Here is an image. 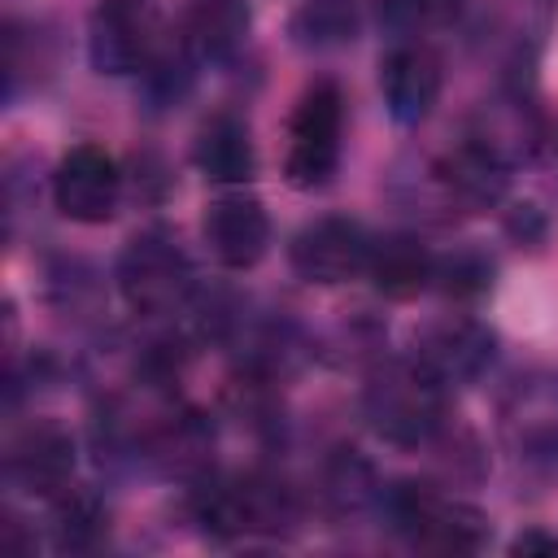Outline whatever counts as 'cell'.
Returning <instances> with one entry per match:
<instances>
[{"instance_id":"277c9868","label":"cell","mask_w":558,"mask_h":558,"mask_svg":"<svg viewBox=\"0 0 558 558\" xmlns=\"http://www.w3.org/2000/svg\"><path fill=\"white\" fill-rule=\"evenodd\" d=\"M118 292L135 314L166 318L192 301L196 275L174 235L140 231L135 240H126V248L118 257Z\"/></svg>"},{"instance_id":"d6986e66","label":"cell","mask_w":558,"mask_h":558,"mask_svg":"<svg viewBox=\"0 0 558 558\" xmlns=\"http://www.w3.org/2000/svg\"><path fill=\"white\" fill-rule=\"evenodd\" d=\"M357 35V0H305L292 17V39L301 48H340Z\"/></svg>"},{"instance_id":"5b68a950","label":"cell","mask_w":558,"mask_h":558,"mask_svg":"<svg viewBox=\"0 0 558 558\" xmlns=\"http://www.w3.org/2000/svg\"><path fill=\"white\" fill-rule=\"evenodd\" d=\"M340 135H344V96L331 78H318L301 92L288 118L283 179L301 192L327 187L340 166Z\"/></svg>"},{"instance_id":"ac0fdd59","label":"cell","mask_w":558,"mask_h":558,"mask_svg":"<svg viewBox=\"0 0 558 558\" xmlns=\"http://www.w3.org/2000/svg\"><path fill=\"white\" fill-rule=\"evenodd\" d=\"M536 118L527 109V100L510 96V100H497V105H484L480 113V126L471 131V140H480L488 153H497L506 166H514L519 157H527L536 148Z\"/></svg>"},{"instance_id":"ffe728a7","label":"cell","mask_w":558,"mask_h":558,"mask_svg":"<svg viewBox=\"0 0 558 558\" xmlns=\"http://www.w3.org/2000/svg\"><path fill=\"white\" fill-rule=\"evenodd\" d=\"M432 283H436L445 296H453V301L484 296L488 283H493V262H488L484 253H475V248H458V253H449V257H436Z\"/></svg>"},{"instance_id":"3957f363","label":"cell","mask_w":558,"mask_h":558,"mask_svg":"<svg viewBox=\"0 0 558 558\" xmlns=\"http://www.w3.org/2000/svg\"><path fill=\"white\" fill-rule=\"evenodd\" d=\"M384 510L392 519V527L418 545V549H440V554H475L484 549L488 541V519L458 501V497H445L440 488L432 484H418V480H401L384 493Z\"/></svg>"},{"instance_id":"7c38bea8","label":"cell","mask_w":558,"mask_h":558,"mask_svg":"<svg viewBox=\"0 0 558 558\" xmlns=\"http://www.w3.org/2000/svg\"><path fill=\"white\" fill-rule=\"evenodd\" d=\"M432 183L445 196V205H462V209H493L506 201L510 187V166L488 153L480 140H462L449 153H440L432 161Z\"/></svg>"},{"instance_id":"52a82bcc","label":"cell","mask_w":558,"mask_h":558,"mask_svg":"<svg viewBox=\"0 0 558 558\" xmlns=\"http://www.w3.org/2000/svg\"><path fill=\"white\" fill-rule=\"evenodd\" d=\"M497 353V336L475 323V318H436L427 327L414 331V344H410V357L432 375L440 379L445 388H462V384H475L488 362Z\"/></svg>"},{"instance_id":"603a6c76","label":"cell","mask_w":558,"mask_h":558,"mask_svg":"<svg viewBox=\"0 0 558 558\" xmlns=\"http://www.w3.org/2000/svg\"><path fill=\"white\" fill-rule=\"evenodd\" d=\"M510 554H558V536H545V532H519L514 541H510Z\"/></svg>"},{"instance_id":"8fae6325","label":"cell","mask_w":558,"mask_h":558,"mask_svg":"<svg viewBox=\"0 0 558 558\" xmlns=\"http://www.w3.org/2000/svg\"><path fill=\"white\" fill-rule=\"evenodd\" d=\"M201 235H205V248L218 266L227 270H248L266 257V244H270V218L262 209L257 196L248 192H222L205 205V218H201Z\"/></svg>"},{"instance_id":"7402d4cb","label":"cell","mask_w":558,"mask_h":558,"mask_svg":"<svg viewBox=\"0 0 558 558\" xmlns=\"http://www.w3.org/2000/svg\"><path fill=\"white\" fill-rule=\"evenodd\" d=\"M371 497H375V480H371V466L366 462H357L349 453V458H336L327 466V501L336 510H357Z\"/></svg>"},{"instance_id":"e0dca14e","label":"cell","mask_w":558,"mask_h":558,"mask_svg":"<svg viewBox=\"0 0 558 558\" xmlns=\"http://www.w3.org/2000/svg\"><path fill=\"white\" fill-rule=\"evenodd\" d=\"M371 283L388 296V301H410L423 288H432L436 275V257L414 240V235H384L371 248V266H366Z\"/></svg>"},{"instance_id":"44dd1931","label":"cell","mask_w":558,"mask_h":558,"mask_svg":"<svg viewBox=\"0 0 558 558\" xmlns=\"http://www.w3.org/2000/svg\"><path fill=\"white\" fill-rule=\"evenodd\" d=\"M52 506H57V545L61 549H87L100 536L105 510H100V501L92 493H70L65 488Z\"/></svg>"},{"instance_id":"4fadbf2b","label":"cell","mask_w":558,"mask_h":558,"mask_svg":"<svg viewBox=\"0 0 558 558\" xmlns=\"http://www.w3.org/2000/svg\"><path fill=\"white\" fill-rule=\"evenodd\" d=\"M440 83H445L440 57L427 44H397L379 61V92H384L388 113L401 126H414V122H423L436 109Z\"/></svg>"},{"instance_id":"6da1fadb","label":"cell","mask_w":558,"mask_h":558,"mask_svg":"<svg viewBox=\"0 0 558 558\" xmlns=\"http://www.w3.org/2000/svg\"><path fill=\"white\" fill-rule=\"evenodd\" d=\"M362 414L388 445H427L445 427V384L414 357H388L366 375Z\"/></svg>"},{"instance_id":"2e32d148","label":"cell","mask_w":558,"mask_h":558,"mask_svg":"<svg viewBox=\"0 0 558 558\" xmlns=\"http://www.w3.org/2000/svg\"><path fill=\"white\" fill-rule=\"evenodd\" d=\"M253 26L248 0H192L183 13V48L192 61H231Z\"/></svg>"},{"instance_id":"7a4b0ae2","label":"cell","mask_w":558,"mask_h":558,"mask_svg":"<svg viewBox=\"0 0 558 558\" xmlns=\"http://www.w3.org/2000/svg\"><path fill=\"white\" fill-rule=\"evenodd\" d=\"M497 436L519 480H558V371H532L510 384L497 410Z\"/></svg>"},{"instance_id":"9a60e30c","label":"cell","mask_w":558,"mask_h":558,"mask_svg":"<svg viewBox=\"0 0 558 558\" xmlns=\"http://www.w3.org/2000/svg\"><path fill=\"white\" fill-rule=\"evenodd\" d=\"M192 161H196V170L209 183H222V187L248 183L257 174V148H253V135H248L244 118H235V113H209L196 126Z\"/></svg>"},{"instance_id":"9c48e42d","label":"cell","mask_w":558,"mask_h":558,"mask_svg":"<svg viewBox=\"0 0 558 558\" xmlns=\"http://www.w3.org/2000/svg\"><path fill=\"white\" fill-rule=\"evenodd\" d=\"M153 22L144 0H96L87 17V57L96 74H135L148 65Z\"/></svg>"},{"instance_id":"8992f818","label":"cell","mask_w":558,"mask_h":558,"mask_svg":"<svg viewBox=\"0 0 558 558\" xmlns=\"http://www.w3.org/2000/svg\"><path fill=\"white\" fill-rule=\"evenodd\" d=\"M371 248H375V240L366 235L362 222L327 214V218L305 222L292 235L288 262H292L296 279H305V283H349V279L366 275Z\"/></svg>"},{"instance_id":"30bf717a","label":"cell","mask_w":558,"mask_h":558,"mask_svg":"<svg viewBox=\"0 0 558 558\" xmlns=\"http://www.w3.org/2000/svg\"><path fill=\"white\" fill-rule=\"evenodd\" d=\"M558 17V0H484L480 44L506 70H532Z\"/></svg>"},{"instance_id":"ba28073f","label":"cell","mask_w":558,"mask_h":558,"mask_svg":"<svg viewBox=\"0 0 558 558\" xmlns=\"http://www.w3.org/2000/svg\"><path fill=\"white\" fill-rule=\"evenodd\" d=\"M52 201L70 222H109L122 201V170L100 144H74L52 174Z\"/></svg>"},{"instance_id":"5bb4252c","label":"cell","mask_w":558,"mask_h":558,"mask_svg":"<svg viewBox=\"0 0 558 558\" xmlns=\"http://www.w3.org/2000/svg\"><path fill=\"white\" fill-rule=\"evenodd\" d=\"M9 480L31 493L57 501L70 488L74 475V440L57 423H31L13 445H9Z\"/></svg>"}]
</instances>
